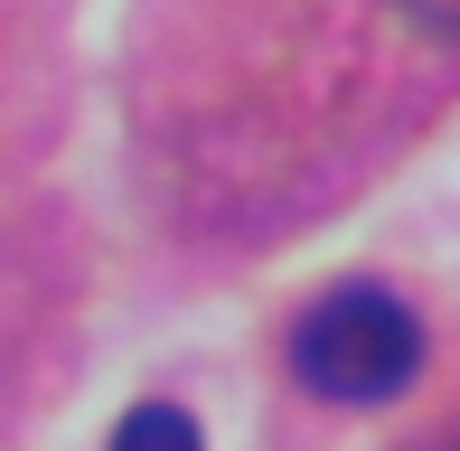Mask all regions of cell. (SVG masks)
<instances>
[{"instance_id":"6da1fadb","label":"cell","mask_w":460,"mask_h":451,"mask_svg":"<svg viewBox=\"0 0 460 451\" xmlns=\"http://www.w3.org/2000/svg\"><path fill=\"white\" fill-rule=\"evenodd\" d=\"M291 376L329 404H385L423 376V320L376 282H339L291 320Z\"/></svg>"},{"instance_id":"7a4b0ae2","label":"cell","mask_w":460,"mask_h":451,"mask_svg":"<svg viewBox=\"0 0 460 451\" xmlns=\"http://www.w3.org/2000/svg\"><path fill=\"white\" fill-rule=\"evenodd\" d=\"M103 451H207V442H198V414H179V404H132Z\"/></svg>"},{"instance_id":"3957f363","label":"cell","mask_w":460,"mask_h":451,"mask_svg":"<svg viewBox=\"0 0 460 451\" xmlns=\"http://www.w3.org/2000/svg\"><path fill=\"white\" fill-rule=\"evenodd\" d=\"M413 19H432V29H460V0H404Z\"/></svg>"}]
</instances>
